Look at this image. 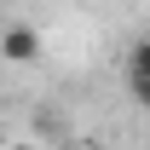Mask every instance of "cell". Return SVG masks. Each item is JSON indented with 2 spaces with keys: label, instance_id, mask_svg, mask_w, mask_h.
Segmentation results:
<instances>
[{
  "label": "cell",
  "instance_id": "2",
  "mask_svg": "<svg viewBox=\"0 0 150 150\" xmlns=\"http://www.w3.org/2000/svg\"><path fill=\"white\" fill-rule=\"evenodd\" d=\"M127 98L133 104L150 98V40H133V52H127Z\"/></svg>",
  "mask_w": 150,
  "mask_h": 150
},
{
  "label": "cell",
  "instance_id": "3",
  "mask_svg": "<svg viewBox=\"0 0 150 150\" xmlns=\"http://www.w3.org/2000/svg\"><path fill=\"white\" fill-rule=\"evenodd\" d=\"M12 150H35V144H12Z\"/></svg>",
  "mask_w": 150,
  "mask_h": 150
},
{
  "label": "cell",
  "instance_id": "1",
  "mask_svg": "<svg viewBox=\"0 0 150 150\" xmlns=\"http://www.w3.org/2000/svg\"><path fill=\"white\" fill-rule=\"evenodd\" d=\"M0 58H6V64H35V58H40V29H29V23H6Z\"/></svg>",
  "mask_w": 150,
  "mask_h": 150
},
{
  "label": "cell",
  "instance_id": "4",
  "mask_svg": "<svg viewBox=\"0 0 150 150\" xmlns=\"http://www.w3.org/2000/svg\"><path fill=\"white\" fill-rule=\"evenodd\" d=\"M75 150H93V144H75Z\"/></svg>",
  "mask_w": 150,
  "mask_h": 150
}]
</instances>
